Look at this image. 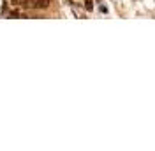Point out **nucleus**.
I'll use <instances>...</instances> for the list:
<instances>
[{"label": "nucleus", "instance_id": "2", "mask_svg": "<svg viewBox=\"0 0 155 151\" xmlns=\"http://www.w3.org/2000/svg\"><path fill=\"white\" fill-rule=\"evenodd\" d=\"M85 9H87V11L94 9V0H85Z\"/></svg>", "mask_w": 155, "mask_h": 151}, {"label": "nucleus", "instance_id": "1", "mask_svg": "<svg viewBox=\"0 0 155 151\" xmlns=\"http://www.w3.org/2000/svg\"><path fill=\"white\" fill-rule=\"evenodd\" d=\"M49 5V0H27L23 7H30V9H46Z\"/></svg>", "mask_w": 155, "mask_h": 151}, {"label": "nucleus", "instance_id": "3", "mask_svg": "<svg viewBox=\"0 0 155 151\" xmlns=\"http://www.w3.org/2000/svg\"><path fill=\"white\" fill-rule=\"evenodd\" d=\"M25 2H27V0H12L14 5H25Z\"/></svg>", "mask_w": 155, "mask_h": 151}]
</instances>
